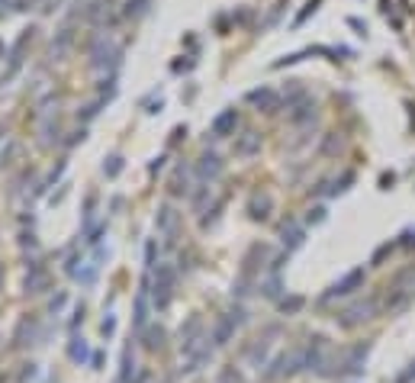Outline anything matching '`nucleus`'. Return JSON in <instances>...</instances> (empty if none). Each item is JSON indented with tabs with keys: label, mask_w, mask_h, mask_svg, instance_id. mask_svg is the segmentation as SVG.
I'll list each match as a JSON object with an SVG mask.
<instances>
[{
	"label": "nucleus",
	"mask_w": 415,
	"mask_h": 383,
	"mask_svg": "<svg viewBox=\"0 0 415 383\" xmlns=\"http://www.w3.org/2000/svg\"><path fill=\"white\" fill-rule=\"evenodd\" d=\"M367 351H370L367 345L348 348V351L342 355V361H338V371H335V374H338V377H354V374H360V371H364V364H367Z\"/></svg>",
	"instance_id": "f257e3e1"
},
{
	"label": "nucleus",
	"mask_w": 415,
	"mask_h": 383,
	"mask_svg": "<svg viewBox=\"0 0 415 383\" xmlns=\"http://www.w3.org/2000/svg\"><path fill=\"white\" fill-rule=\"evenodd\" d=\"M303 367H306L303 351H286V355H280L274 361V367L268 371V377H290V374H296V371H303Z\"/></svg>",
	"instance_id": "f03ea898"
},
{
	"label": "nucleus",
	"mask_w": 415,
	"mask_h": 383,
	"mask_svg": "<svg viewBox=\"0 0 415 383\" xmlns=\"http://www.w3.org/2000/svg\"><path fill=\"white\" fill-rule=\"evenodd\" d=\"M171 287H174V271H171L167 264H161V268H158V277H155V306L158 309H167V303H171Z\"/></svg>",
	"instance_id": "7ed1b4c3"
},
{
	"label": "nucleus",
	"mask_w": 415,
	"mask_h": 383,
	"mask_svg": "<svg viewBox=\"0 0 415 383\" xmlns=\"http://www.w3.org/2000/svg\"><path fill=\"white\" fill-rule=\"evenodd\" d=\"M241 326V309H235V312H225V316L219 319V326H216V332H212V342L216 345H225L232 338V332Z\"/></svg>",
	"instance_id": "20e7f679"
},
{
	"label": "nucleus",
	"mask_w": 415,
	"mask_h": 383,
	"mask_svg": "<svg viewBox=\"0 0 415 383\" xmlns=\"http://www.w3.org/2000/svg\"><path fill=\"white\" fill-rule=\"evenodd\" d=\"M374 309H377V303L374 299H367V303H358V306H351L348 312H344V326H358V322H364V319L374 316Z\"/></svg>",
	"instance_id": "39448f33"
},
{
	"label": "nucleus",
	"mask_w": 415,
	"mask_h": 383,
	"mask_svg": "<svg viewBox=\"0 0 415 383\" xmlns=\"http://www.w3.org/2000/svg\"><path fill=\"white\" fill-rule=\"evenodd\" d=\"M116 55H120V52H116V46H113V42H97V48H93V68H103V65H113V62H116Z\"/></svg>",
	"instance_id": "423d86ee"
},
{
	"label": "nucleus",
	"mask_w": 415,
	"mask_h": 383,
	"mask_svg": "<svg viewBox=\"0 0 415 383\" xmlns=\"http://www.w3.org/2000/svg\"><path fill=\"white\" fill-rule=\"evenodd\" d=\"M196 174H200L203 180H216L222 174V161L216 158V155H203L200 165H196Z\"/></svg>",
	"instance_id": "0eeeda50"
},
{
	"label": "nucleus",
	"mask_w": 415,
	"mask_h": 383,
	"mask_svg": "<svg viewBox=\"0 0 415 383\" xmlns=\"http://www.w3.org/2000/svg\"><path fill=\"white\" fill-rule=\"evenodd\" d=\"M155 225H158V232H165L167 239H171V235L177 232V213L171 209V206H161V209H158Z\"/></svg>",
	"instance_id": "6e6552de"
},
{
	"label": "nucleus",
	"mask_w": 415,
	"mask_h": 383,
	"mask_svg": "<svg viewBox=\"0 0 415 383\" xmlns=\"http://www.w3.org/2000/svg\"><path fill=\"white\" fill-rule=\"evenodd\" d=\"M360 281H364V271H351L342 283H335V287H332V293H329V297H344V293H351V290L358 287Z\"/></svg>",
	"instance_id": "1a4fd4ad"
},
{
	"label": "nucleus",
	"mask_w": 415,
	"mask_h": 383,
	"mask_svg": "<svg viewBox=\"0 0 415 383\" xmlns=\"http://www.w3.org/2000/svg\"><path fill=\"white\" fill-rule=\"evenodd\" d=\"M235 122H239V116H235V110H225L219 116V120L212 122V132H216V136H225V132L229 129H235Z\"/></svg>",
	"instance_id": "9d476101"
},
{
	"label": "nucleus",
	"mask_w": 415,
	"mask_h": 383,
	"mask_svg": "<svg viewBox=\"0 0 415 383\" xmlns=\"http://www.w3.org/2000/svg\"><path fill=\"white\" fill-rule=\"evenodd\" d=\"M161 345H165V328H161V326H151V328L145 332V348H148V351H158Z\"/></svg>",
	"instance_id": "9b49d317"
},
{
	"label": "nucleus",
	"mask_w": 415,
	"mask_h": 383,
	"mask_svg": "<svg viewBox=\"0 0 415 383\" xmlns=\"http://www.w3.org/2000/svg\"><path fill=\"white\" fill-rule=\"evenodd\" d=\"M42 287H46V271H39V268H36L33 277H26V290H29V293H39Z\"/></svg>",
	"instance_id": "f8f14e48"
},
{
	"label": "nucleus",
	"mask_w": 415,
	"mask_h": 383,
	"mask_svg": "<svg viewBox=\"0 0 415 383\" xmlns=\"http://www.w3.org/2000/svg\"><path fill=\"white\" fill-rule=\"evenodd\" d=\"M68 355H71L74 361H84V357H87V345H84V338H74V345L68 348Z\"/></svg>",
	"instance_id": "ddd939ff"
},
{
	"label": "nucleus",
	"mask_w": 415,
	"mask_h": 383,
	"mask_svg": "<svg viewBox=\"0 0 415 383\" xmlns=\"http://www.w3.org/2000/svg\"><path fill=\"white\" fill-rule=\"evenodd\" d=\"M219 383H241V374L235 371V367H225L219 374Z\"/></svg>",
	"instance_id": "4468645a"
},
{
	"label": "nucleus",
	"mask_w": 415,
	"mask_h": 383,
	"mask_svg": "<svg viewBox=\"0 0 415 383\" xmlns=\"http://www.w3.org/2000/svg\"><path fill=\"white\" fill-rule=\"evenodd\" d=\"M251 103H264V106H268V103H274V94H270V91H255Z\"/></svg>",
	"instance_id": "2eb2a0df"
},
{
	"label": "nucleus",
	"mask_w": 415,
	"mask_h": 383,
	"mask_svg": "<svg viewBox=\"0 0 415 383\" xmlns=\"http://www.w3.org/2000/svg\"><path fill=\"white\" fill-rule=\"evenodd\" d=\"M255 145H258V136L251 132V139H245V142L239 145V155H251V151H255Z\"/></svg>",
	"instance_id": "dca6fc26"
},
{
	"label": "nucleus",
	"mask_w": 415,
	"mask_h": 383,
	"mask_svg": "<svg viewBox=\"0 0 415 383\" xmlns=\"http://www.w3.org/2000/svg\"><path fill=\"white\" fill-rule=\"evenodd\" d=\"M120 168H122V161H120V158H110V165H107L103 171H107L110 178H116V174H120Z\"/></svg>",
	"instance_id": "f3484780"
},
{
	"label": "nucleus",
	"mask_w": 415,
	"mask_h": 383,
	"mask_svg": "<svg viewBox=\"0 0 415 383\" xmlns=\"http://www.w3.org/2000/svg\"><path fill=\"white\" fill-rule=\"evenodd\" d=\"M409 380H415V364L409 367V371H406V374H403V377H399V383H409Z\"/></svg>",
	"instance_id": "a211bd4d"
},
{
	"label": "nucleus",
	"mask_w": 415,
	"mask_h": 383,
	"mask_svg": "<svg viewBox=\"0 0 415 383\" xmlns=\"http://www.w3.org/2000/svg\"><path fill=\"white\" fill-rule=\"evenodd\" d=\"M0 55H3V42H0Z\"/></svg>",
	"instance_id": "6ab92c4d"
}]
</instances>
